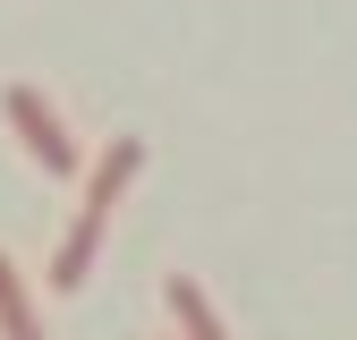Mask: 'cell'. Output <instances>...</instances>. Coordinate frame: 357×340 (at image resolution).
Instances as JSON below:
<instances>
[{
  "label": "cell",
  "instance_id": "obj_1",
  "mask_svg": "<svg viewBox=\"0 0 357 340\" xmlns=\"http://www.w3.org/2000/svg\"><path fill=\"white\" fill-rule=\"evenodd\" d=\"M137 170H145V137H111L85 162V204H77L68 238L52 247V289H85V272H94V255H102V230H111V204L128 196Z\"/></svg>",
  "mask_w": 357,
  "mask_h": 340
},
{
  "label": "cell",
  "instance_id": "obj_2",
  "mask_svg": "<svg viewBox=\"0 0 357 340\" xmlns=\"http://www.w3.org/2000/svg\"><path fill=\"white\" fill-rule=\"evenodd\" d=\"M0 111H9L17 145L34 153V170H52V179H77V170H85V145L68 137V119L52 111V94H43V85H0Z\"/></svg>",
  "mask_w": 357,
  "mask_h": 340
},
{
  "label": "cell",
  "instance_id": "obj_3",
  "mask_svg": "<svg viewBox=\"0 0 357 340\" xmlns=\"http://www.w3.org/2000/svg\"><path fill=\"white\" fill-rule=\"evenodd\" d=\"M162 307H170L178 340H230V332H221V315H213V298L196 289V272H170V281H162Z\"/></svg>",
  "mask_w": 357,
  "mask_h": 340
},
{
  "label": "cell",
  "instance_id": "obj_4",
  "mask_svg": "<svg viewBox=\"0 0 357 340\" xmlns=\"http://www.w3.org/2000/svg\"><path fill=\"white\" fill-rule=\"evenodd\" d=\"M0 340H43V315H34V298H26L9 255H0Z\"/></svg>",
  "mask_w": 357,
  "mask_h": 340
}]
</instances>
